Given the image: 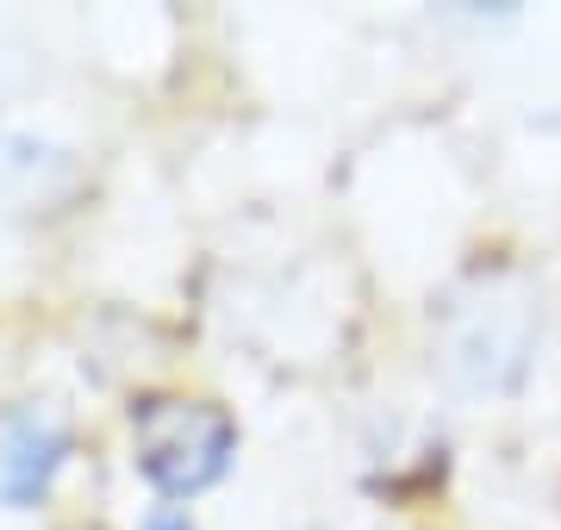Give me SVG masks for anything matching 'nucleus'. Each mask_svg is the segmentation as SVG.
<instances>
[{"label": "nucleus", "instance_id": "nucleus-1", "mask_svg": "<svg viewBox=\"0 0 561 530\" xmlns=\"http://www.w3.org/2000/svg\"><path fill=\"white\" fill-rule=\"evenodd\" d=\"M231 449H238L231 418L201 400H150L138 412V469L169 499L206 493L231 469Z\"/></svg>", "mask_w": 561, "mask_h": 530}, {"label": "nucleus", "instance_id": "nucleus-2", "mask_svg": "<svg viewBox=\"0 0 561 530\" xmlns=\"http://www.w3.org/2000/svg\"><path fill=\"white\" fill-rule=\"evenodd\" d=\"M524 356H530V312L524 307H468L449 331V375L456 388L468 393H505L524 375Z\"/></svg>", "mask_w": 561, "mask_h": 530}, {"label": "nucleus", "instance_id": "nucleus-3", "mask_svg": "<svg viewBox=\"0 0 561 530\" xmlns=\"http://www.w3.org/2000/svg\"><path fill=\"white\" fill-rule=\"evenodd\" d=\"M62 456H69V437H62L57 418H44V412H13L7 425H0V506H38L50 481H57Z\"/></svg>", "mask_w": 561, "mask_h": 530}, {"label": "nucleus", "instance_id": "nucleus-4", "mask_svg": "<svg viewBox=\"0 0 561 530\" xmlns=\"http://www.w3.org/2000/svg\"><path fill=\"white\" fill-rule=\"evenodd\" d=\"M138 530H194V518H187V511H169V506H157V511H150V518H144Z\"/></svg>", "mask_w": 561, "mask_h": 530}]
</instances>
